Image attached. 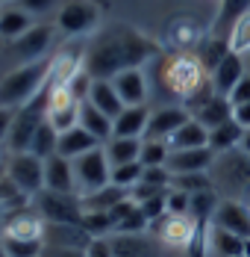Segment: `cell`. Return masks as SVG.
I'll return each mask as SVG.
<instances>
[{"mask_svg":"<svg viewBox=\"0 0 250 257\" xmlns=\"http://www.w3.org/2000/svg\"><path fill=\"white\" fill-rule=\"evenodd\" d=\"M156 56H159V45L150 36L126 24H112L88 45L86 59H82V71L92 80H112L121 71L142 68L144 62L156 59Z\"/></svg>","mask_w":250,"mask_h":257,"instance_id":"cell-1","label":"cell"},{"mask_svg":"<svg viewBox=\"0 0 250 257\" xmlns=\"http://www.w3.org/2000/svg\"><path fill=\"white\" fill-rule=\"evenodd\" d=\"M156 83L168 98L180 101V106H186L192 115L215 95L209 71L200 65L198 53H188V51L165 56L159 62V68H156Z\"/></svg>","mask_w":250,"mask_h":257,"instance_id":"cell-2","label":"cell"},{"mask_svg":"<svg viewBox=\"0 0 250 257\" xmlns=\"http://www.w3.org/2000/svg\"><path fill=\"white\" fill-rule=\"evenodd\" d=\"M50 68H53L50 59H38V62H26L21 68L9 71L6 77L0 80V106L18 109V106L30 103L48 86Z\"/></svg>","mask_w":250,"mask_h":257,"instance_id":"cell-3","label":"cell"},{"mask_svg":"<svg viewBox=\"0 0 250 257\" xmlns=\"http://www.w3.org/2000/svg\"><path fill=\"white\" fill-rule=\"evenodd\" d=\"M209 175H212V183L221 186L230 198H236V201H242V195L250 198V157L242 148L218 154Z\"/></svg>","mask_w":250,"mask_h":257,"instance_id":"cell-4","label":"cell"},{"mask_svg":"<svg viewBox=\"0 0 250 257\" xmlns=\"http://www.w3.org/2000/svg\"><path fill=\"white\" fill-rule=\"evenodd\" d=\"M48 121V86L32 98L30 103L18 106L15 109V121H12V130H9V139H6V148L12 154H21V151H30V142L36 136V130Z\"/></svg>","mask_w":250,"mask_h":257,"instance_id":"cell-5","label":"cell"},{"mask_svg":"<svg viewBox=\"0 0 250 257\" xmlns=\"http://www.w3.org/2000/svg\"><path fill=\"white\" fill-rule=\"evenodd\" d=\"M74 178H76V195L80 198L82 195H92V192H98V189L112 183V166L106 160L103 145L94 148V151H88V154L76 157L74 160Z\"/></svg>","mask_w":250,"mask_h":257,"instance_id":"cell-6","label":"cell"},{"mask_svg":"<svg viewBox=\"0 0 250 257\" xmlns=\"http://www.w3.org/2000/svg\"><path fill=\"white\" fill-rule=\"evenodd\" d=\"M32 201L38 204V216L48 225H80L82 222V198L80 195L42 189Z\"/></svg>","mask_w":250,"mask_h":257,"instance_id":"cell-7","label":"cell"},{"mask_svg":"<svg viewBox=\"0 0 250 257\" xmlns=\"http://www.w3.org/2000/svg\"><path fill=\"white\" fill-rule=\"evenodd\" d=\"M6 175L18 183V189L26 192L30 198H36L42 189H44V160H38L30 151L21 154H12L6 163Z\"/></svg>","mask_w":250,"mask_h":257,"instance_id":"cell-8","label":"cell"},{"mask_svg":"<svg viewBox=\"0 0 250 257\" xmlns=\"http://www.w3.org/2000/svg\"><path fill=\"white\" fill-rule=\"evenodd\" d=\"M98 21H100L98 3H92V0H68L59 9L56 27L65 36H82V33H92L98 27Z\"/></svg>","mask_w":250,"mask_h":257,"instance_id":"cell-9","label":"cell"},{"mask_svg":"<svg viewBox=\"0 0 250 257\" xmlns=\"http://www.w3.org/2000/svg\"><path fill=\"white\" fill-rule=\"evenodd\" d=\"M186 121H192V112L180 103H168V106H159L150 112L148 130H144V139H156V142H168L176 130L182 127Z\"/></svg>","mask_w":250,"mask_h":257,"instance_id":"cell-10","label":"cell"},{"mask_svg":"<svg viewBox=\"0 0 250 257\" xmlns=\"http://www.w3.org/2000/svg\"><path fill=\"white\" fill-rule=\"evenodd\" d=\"M212 225L230 231L242 239H250V204L248 201H236V198H221V204L212 216Z\"/></svg>","mask_w":250,"mask_h":257,"instance_id":"cell-11","label":"cell"},{"mask_svg":"<svg viewBox=\"0 0 250 257\" xmlns=\"http://www.w3.org/2000/svg\"><path fill=\"white\" fill-rule=\"evenodd\" d=\"M53 24H36L32 30H26L21 39H15V45H12V51L18 59H24L26 62H38V59H44V53L50 51V45H53Z\"/></svg>","mask_w":250,"mask_h":257,"instance_id":"cell-12","label":"cell"},{"mask_svg":"<svg viewBox=\"0 0 250 257\" xmlns=\"http://www.w3.org/2000/svg\"><path fill=\"white\" fill-rule=\"evenodd\" d=\"M112 86L115 92L121 95L124 106H144L150 95V83L148 74L142 68H130V71H121L118 77H112Z\"/></svg>","mask_w":250,"mask_h":257,"instance_id":"cell-13","label":"cell"},{"mask_svg":"<svg viewBox=\"0 0 250 257\" xmlns=\"http://www.w3.org/2000/svg\"><path fill=\"white\" fill-rule=\"evenodd\" d=\"M44 189L50 192H65L76 195V178H74V160L53 154L44 160Z\"/></svg>","mask_w":250,"mask_h":257,"instance_id":"cell-14","label":"cell"},{"mask_svg":"<svg viewBox=\"0 0 250 257\" xmlns=\"http://www.w3.org/2000/svg\"><path fill=\"white\" fill-rule=\"evenodd\" d=\"M215 151L212 148H188V151H171L165 169L171 175H194V172H209L215 163Z\"/></svg>","mask_w":250,"mask_h":257,"instance_id":"cell-15","label":"cell"},{"mask_svg":"<svg viewBox=\"0 0 250 257\" xmlns=\"http://www.w3.org/2000/svg\"><path fill=\"white\" fill-rule=\"evenodd\" d=\"M248 74V65H244V56H238V53H226L224 59H221V65L209 74L212 77V89H215V95H224L230 98V92L238 86V80Z\"/></svg>","mask_w":250,"mask_h":257,"instance_id":"cell-16","label":"cell"},{"mask_svg":"<svg viewBox=\"0 0 250 257\" xmlns=\"http://www.w3.org/2000/svg\"><path fill=\"white\" fill-rule=\"evenodd\" d=\"M92 239L94 236L82 225H48L44 222V242H50L53 248H80V251H86Z\"/></svg>","mask_w":250,"mask_h":257,"instance_id":"cell-17","label":"cell"},{"mask_svg":"<svg viewBox=\"0 0 250 257\" xmlns=\"http://www.w3.org/2000/svg\"><path fill=\"white\" fill-rule=\"evenodd\" d=\"M156 225H159V236L168 245H180V248H188L198 233V222L192 216H165Z\"/></svg>","mask_w":250,"mask_h":257,"instance_id":"cell-18","label":"cell"},{"mask_svg":"<svg viewBox=\"0 0 250 257\" xmlns=\"http://www.w3.org/2000/svg\"><path fill=\"white\" fill-rule=\"evenodd\" d=\"M3 236H15V239H44V219L42 216H32L26 210L6 213Z\"/></svg>","mask_w":250,"mask_h":257,"instance_id":"cell-19","label":"cell"},{"mask_svg":"<svg viewBox=\"0 0 250 257\" xmlns=\"http://www.w3.org/2000/svg\"><path fill=\"white\" fill-rule=\"evenodd\" d=\"M86 101L92 103V106H98L103 115H109L112 121L124 112V101H121V95L115 92V86H112V80H92V89H88V98Z\"/></svg>","mask_w":250,"mask_h":257,"instance_id":"cell-20","label":"cell"},{"mask_svg":"<svg viewBox=\"0 0 250 257\" xmlns=\"http://www.w3.org/2000/svg\"><path fill=\"white\" fill-rule=\"evenodd\" d=\"M100 148V142L88 133V130H82L80 124L71 130H65V133H59V145H56V154L65 157V160H76V157L88 154V151H94Z\"/></svg>","mask_w":250,"mask_h":257,"instance_id":"cell-21","label":"cell"},{"mask_svg":"<svg viewBox=\"0 0 250 257\" xmlns=\"http://www.w3.org/2000/svg\"><path fill=\"white\" fill-rule=\"evenodd\" d=\"M148 121H150L148 103L144 106H124V112L112 121V127H115V136H121V139H144Z\"/></svg>","mask_w":250,"mask_h":257,"instance_id":"cell-22","label":"cell"},{"mask_svg":"<svg viewBox=\"0 0 250 257\" xmlns=\"http://www.w3.org/2000/svg\"><path fill=\"white\" fill-rule=\"evenodd\" d=\"M112 257H156V245L144 233H112Z\"/></svg>","mask_w":250,"mask_h":257,"instance_id":"cell-23","label":"cell"},{"mask_svg":"<svg viewBox=\"0 0 250 257\" xmlns=\"http://www.w3.org/2000/svg\"><path fill=\"white\" fill-rule=\"evenodd\" d=\"M109 216L115 219V233H144L150 222L144 219V213H142V207L136 204V201H121L118 207H112L109 210Z\"/></svg>","mask_w":250,"mask_h":257,"instance_id":"cell-24","label":"cell"},{"mask_svg":"<svg viewBox=\"0 0 250 257\" xmlns=\"http://www.w3.org/2000/svg\"><path fill=\"white\" fill-rule=\"evenodd\" d=\"M80 127L88 130L94 139H98L100 145H106L112 136H115V127H112V118L109 115H103L98 106H92L88 101L80 103Z\"/></svg>","mask_w":250,"mask_h":257,"instance_id":"cell-25","label":"cell"},{"mask_svg":"<svg viewBox=\"0 0 250 257\" xmlns=\"http://www.w3.org/2000/svg\"><path fill=\"white\" fill-rule=\"evenodd\" d=\"M171 151H188V148H209V130L200 124L198 118L186 121L182 127L176 130L174 136L168 139Z\"/></svg>","mask_w":250,"mask_h":257,"instance_id":"cell-26","label":"cell"},{"mask_svg":"<svg viewBox=\"0 0 250 257\" xmlns=\"http://www.w3.org/2000/svg\"><path fill=\"white\" fill-rule=\"evenodd\" d=\"M32 15H26L21 6H6V9H0V39H6V42H15V39H21L26 30H32Z\"/></svg>","mask_w":250,"mask_h":257,"instance_id":"cell-27","label":"cell"},{"mask_svg":"<svg viewBox=\"0 0 250 257\" xmlns=\"http://www.w3.org/2000/svg\"><path fill=\"white\" fill-rule=\"evenodd\" d=\"M192 118H198L206 130H212V127H218V124H224V121L232 118V103H230V98H224V95H212Z\"/></svg>","mask_w":250,"mask_h":257,"instance_id":"cell-28","label":"cell"},{"mask_svg":"<svg viewBox=\"0 0 250 257\" xmlns=\"http://www.w3.org/2000/svg\"><path fill=\"white\" fill-rule=\"evenodd\" d=\"M242 136H244V127H242L236 118H230V121H224V124H218V127L209 130V148H212L215 154L236 151V148L242 145Z\"/></svg>","mask_w":250,"mask_h":257,"instance_id":"cell-29","label":"cell"},{"mask_svg":"<svg viewBox=\"0 0 250 257\" xmlns=\"http://www.w3.org/2000/svg\"><path fill=\"white\" fill-rule=\"evenodd\" d=\"M130 198V192L121 189V186H115V183H109V186H103L98 192H92V195H82V213H92V210H98V213H109L112 207H118L121 201Z\"/></svg>","mask_w":250,"mask_h":257,"instance_id":"cell-30","label":"cell"},{"mask_svg":"<svg viewBox=\"0 0 250 257\" xmlns=\"http://www.w3.org/2000/svg\"><path fill=\"white\" fill-rule=\"evenodd\" d=\"M142 142H144V139H121V136H112V139L103 145L109 166L115 169V166H124V163H136V160L142 157Z\"/></svg>","mask_w":250,"mask_h":257,"instance_id":"cell-31","label":"cell"},{"mask_svg":"<svg viewBox=\"0 0 250 257\" xmlns=\"http://www.w3.org/2000/svg\"><path fill=\"white\" fill-rule=\"evenodd\" d=\"M226 53H230V45H226V39H221V36H209V39H200L198 42V59L209 74L221 65V59H224Z\"/></svg>","mask_w":250,"mask_h":257,"instance_id":"cell-32","label":"cell"},{"mask_svg":"<svg viewBox=\"0 0 250 257\" xmlns=\"http://www.w3.org/2000/svg\"><path fill=\"white\" fill-rule=\"evenodd\" d=\"M56 145H59V130L53 127L50 121H44L42 127L36 130L32 142H30V154H36L38 160H48L56 154Z\"/></svg>","mask_w":250,"mask_h":257,"instance_id":"cell-33","label":"cell"},{"mask_svg":"<svg viewBox=\"0 0 250 257\" xmlns=\"http://www.w3.org/2000/svg\"><path fill=\"white\" fill-rule=\"evenodd\" d=\"M244 12H250V0H221V9H218V18L212 27V36H221V30H230Z\"/></svg>","mask_w":250,"mask_h":257,"instance_id":"cell-34","label":"cell"},{"mask_svg":"<svg viewBox=\"0 0 250 257\" xmlns=\"http://www.w3.org/2000/svg\"><path fill=\"white\" fill-rule=\"evenodd\" d=\"M226 45H230V51L238 53V56L250 53V12H244L236 24L226 30Z\"/></svg>","mask_w":250,"mask_h":257,"instance_id":"cell-35","label":"cell"},{"mask_svg":"<svg viewBox=\"0 0 250 257\" xmlns=\"http://www.w3.org/2000/svg\"><path fill=\"white\" fill-rule=\"evenodd\" d=\"M209 242H212V248L221 257H242V251H244V239L230 231H221V228H212Z\"/></svg>","mask_w":250,"mask_h":257,"instance_id":"cell-36","label":"cell"},{"mask_svg":"<svg viewBox=\"0 0 250 257\" xmlns=\"http://www.w3.org/2000/svg\"><path fill=\"white\" fill-rule=\"evenodd\" d=\"M171 189H180V192H188V195H194V192L215 189V183H212V175H209V172H194V175H174Z\"/></svg>","mask_w":250,"mask_h":257,"instance_id":"cell-37","label":"cell"},{"mask_svg":"<svg viewBox=\"0 0 250 257\" xmlns=\"http://www.w3.org/2000/svg\"><path fill=\"white\" fill-rule=\"evenodd\" d=\"M168 157H171V145H168V142H156V139H144V142H142V157H138V163H142L144 169H150V166H165Z\"/></svg>","mask_w":250,"mask_h":257,"instance_id":"cell-38","label":"cell"},{"mask_svg":"<svg viewBox=\"0 0 250 257\" xmlns=\"http://www.w3.org/2000/svg\"><path fill=\"white\" fill-rule=\"evenodd\" d=\"M80 225L92 233L94 239H98V236H112V233H115V219H112L109 213H98V210L82 213V222H80Z\"/></svg>","mask_w":250,"mask_h":257,"instance_id":"cell-39","label":"cell"},{"mask_svg":"<svg viewBox=\"0 0 250 257\" xmlns=\"http://www.w3.org/2000/svg\"><path fill=\"white\" fill-rule=\"evenodd\" d=\"M3 248H6L9 257H42L44 239H15V236H3Z\"/></svg>","mask_w":250,"mask_h":257,"instance_id":"cell-40","label":"cell"},{"mask_svg":"<svg viewBox=\"0 0 250 257\" xmlns=\"http://www.w3.org/2000/svg\"><path fill=\"white\" fill-rule=\"evenodd\" d=\"M142 175H144V166H142L138 160H136V163H124V166H115V169H112V183L130 192L132 186L142 183Z\"/></svg>","mask_w":250,"mask_h":257,"instance_id":"cell-41","label":"cell"},{"mask_svg":"<svg viewBox=\"0 0 250 257\" xmlns=\"http://www.w3.org/2000/svg\"><path fill=\"white\" fill-rule=\"evenodd\" d=\"M192 207V195L180 192V189H168V216H188Z\"/></svg>","mask_w":250,"mask_h":257,"instance_id":"cell-42","label":"cell"},{"mask_svg":"<svg viewBox=\"0 0 250 257\" xmlns=\"http://www.w3.org/2000/svg\"><path fill=\"white\" fill-rule=\"evenodd\" d=\"M15 6H21L26 15H44V12H50V9H56L59 6V0H15Z\"/></svg>","mask_w":250,"mask_h":257,"instance_id":"cell-43","label":"cell"},{"mask_svg":"<svg viewBox=\"0 0 250 257\" xmlns=\"http://www.w3.org/2000/svg\"><path fill=\"white\" fill-rule=\"evenodd\" d=\"M230 103H232V106H238V103H250V71L238 80V86L230 92Z\"/></svg>","mask_w":250,"mask_h":257,"instance_id":"cell-44","label":"cell"},{"mask_svg":"<svg viewBox=\"0 0 250 257\" xmlns=\"http://www.w3.org/2000/svg\"><path fill=\"white\" fill-rule=\"evenodd\" d=\"M86 257H112V245H109V236H98L88 242Z\"/></svg>","mask_w":250,"mask_h":257,"instance_id":"cell-45","label":"cell"},{"mask_svg":"<svg viewBox=\"0 0 250 257\" xmlns=\"http://www.w3.org/2000/svg\"><path fill=\"white\" fill-rule=\"evenodd\" d=\"M12 121H15V109H9V106H0V145L9 139Z\"/></svg>","mask_w":250,"mask_h":257,"instance_id":"cell-46","label":"cell"},{"mask_svg":"<svg viewBox=\"0 0 250 257\" xmlns=\"http://www.w3.org/2000/svg\"><path fill=\"white\" fill-rule=\"evenodd\" d=\"M232 118H236L244 130H250V103H238V106H232Z\"/></svg>","mask_w":250,"mask_h":257,"instance_id":"cell-47","label":"cell"},{"mask_svg":"<svg viewBox=\"0 0 250 257\" xmlns=\"http://www.w3.org/2000/svg\"><path fill=\"white\" fill-rule=\"evenodd\" d=\"M48 257H86V251H80V248H50Z\"/></svg>","mask_w":250,"mask_h":257,"instance_id":"cell-48","label":"cell"},{"mask_svg":"<svg viewBox=\"0 0 250 257\" xmlns=\"http://www.w3.org/2000/svg\"><path fill=\"white\" fill-rule=\"evenodd\" d=\"M238 148L250 157V130H244V136H242V145H238Z\"/></svg>","mask_w":250,"mask_h":257,"instance_id":"cell-49","label":"cell"},{"mask_svg":"<svg viewBox=\"0 0 250 257\" xmlns=\"http://www.w3.org/2000/svg\"><path fill=\"white\" fill-rule=\"evenodd\" d=\"M3 228H6V213L0 210V233H3Z\"/></svg>","mask_w":250,"mask_h":257,"instance_id":"cell-50","label":"cell"},{"mask_svg":"<svg viewBox=\"0 0 250 257\" xmlns=\"http://www.w3.org/2000/svg\"><path fill=\"white\" fill-rule=\"evenodd\" d=\"M244 257H250V239H244V251H242Z\"/></svg>","mask_w":250,"mask_h":257,"instance_id":"cell-51","label":"cell"},{"mask_svg":"<svg viewBox=\"0 0 250 257\" xmlns=\"http://www.w3.org/2000/svg\"><path fill=\"white\" fill-rule=\"evenodd\" d=\"M0 257H9L6 254V248H3V239H0Z\"/></svg>","mask_w":250,"mask_h":257,"instance_id":"cell-52","label":"cell"},{"mask_svg":"<svg viewBox=\"0 0 250 257\" xmlns=\"http://www.w3.org/2000/svg\"><path fill=\"white\" fill-rule=\"evenodd\" d=\"M244 65H248V71H250V53H244Z\"/></svg>","mask_w":250,"mask_h":257,"instance_id":"cell-53","label":"cell"},{"mask_svg":"<svg viewBox=\"0 0 250 257\" xmlns=\"http://www.w3.org/2000/svg\"><path fill=\"white\" fill-rule=\"evenodd\" d=\"M3 3H12V0H0V6H3Z\"/></svg>","mask_w":250,"mask_h":257,"instance_id":"cell-54","label":"cell"},{"mask_svg":"<svg viewBox=\"0 0 250 257\" xmlns=\"http://www.w3.org/2000/svg\"><path fill=\"white\" fill-rule=\"evenodd\" d=\"M0 42H3V39H0Z\"/></svg>","mask_w":250,"mask_h":257,"instance_id":"cell-55","label":"cell"},{"mask_svg":"<svg viewBox=\"0 0 250 257\" xmlns=\"http://www.w3.org/2000/svg\"><path fill=\"white\" fill-rule=\"evenodd\" d=\"M242 257H244V254H242Z\"/></svg>","mask_w":250,"mask_h":257,"instance_id":"cell-56","label":"cell"}]
</instances>
